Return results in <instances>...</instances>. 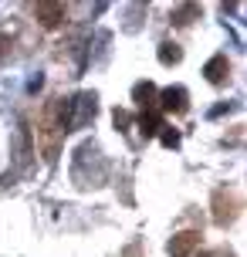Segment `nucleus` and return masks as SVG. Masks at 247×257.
I'll list each match as a JSON object with an SVG mask.
<instances>
[{"instance_id":"obj_8","label":"nucleus","mask_w":247,"mask_h":257,"mask_svg":"<svg viewBox=\"0 0 247 257\" xmlns=\"http://www.w3.org/2000/svg\"><path fill=\"white\" fill-rule=\"evenodd\" d=\"M139 125H143V136L149 139V136H156L159 128H163V118H159V112L153 108V112H143V115H139Z\"/></svg>"},{"instance_id":"obj_5","label":"nucleus","mask_w":247,"mask_h":257,"mask_svg":"<svg viewBox=\"0 0 247 257\" xmlns=\"http://www.w3.org/2000/svg\"><path fill=\"white\" fill-rule=\"evenodd\" d=\"M203 75H207L210 85H227L230 81V61H227V54H213L203 68Z\"/></svg>"},{"instance_id":"obj_9","label":"nucleus","mask_w":247,"mask_h":257,"mask_svg":"<svg viewBox=\"0 0 247 257\" xmlns=\"http://www.w3.org/2000/svg\"><path fill=\"white\" fill-rule=\"evenodd\" d=\"M196 14H200V11H196V7H193V4H186V7H183V11H176V14H173V24H190V17H196Z\"/></svg>"},{"instance_id":"obj_4","label":"nucleus","mask_w":247,"mask_h":257,"mask_svg":"<svg viewBox=\"0 0 247 257\" xmlns=\"http://www.w3.org/2000/svg\"><path fill=\"white\" fill-rule=\"evenodd\" d=\"M200 240H203V237H200L196 230H183V233H176V237L169 240V257H190L196 247H200Z\"/></svg>"},{"instance_id":"obj_1","label":"nucleus","mask_w":247,"mask_h":257,"mask_svg":"<svg viewBox=\"0 0 247 257\" xmlns=\"http://www.w3.org/2000/svg\"><path fill=\"white\" fill-rule=\"evenodd\" d=\"M240 210V196L234 190H217L213 193V223L217 227H230Z\"/></svg>"},{"instance_id":"obj_10","label":"nucleus","mask_w":247,"mask_h":257,"mask_svg":"<svg viewBox=\"0 0 247 257\" xmlns=\"http://www.w3.org/2000/svg\"><path fill=\"white\" fill-rule=\"evenodd\" d=\"M11 51H14V38L7 31H0V58H11Z\"/></svg>"},{"instance_id":"obj_6","label":"nucleus","mask_w":247,"mask_h":257,"mask_svg":"<svg viewBox=\"0 0 247 257\" xmlns=\"http://www.w3.org/2000/svg\"><path fill=\"white\" fill-rule=\"evenodd\" d=\"M132 98L139 102V108L153 112V108H156V85H153V81H139V85L132 88Z\"/></svg>"},{"instance_id":"obj_11","label":"nucleus","mask_w":247,"mask_h":257,"mask_svg":"<svg viewBox=\"0 0 247 257\" xmlns=\"http://www.w3.org/2000/svg\"><path fill=\"white\" fill-rule=\"evenodd\" d=\"M122 257H146L143 254V244H139V240H136V244H129L126 250H122Z\"/></svg>"},{"instance_id":"obj_3","label":"nucleus","mask_w":247,"mask_h":257,"mask_svg":"<svg viewBox=\"0 0 247 257\" xmlns=\"http://www.w3.org/2000/svg\"><path fill=\"white\" fill-rule=\"evenodd\" d=\"M31 11H34V17H38L44 27H61L68 21V7L65 4H34Z\"/></svg>"},{"instance_id":"obj_7","label":"nucleus","mask_w":247,"mask_h":257,"mask_svg":"<svg viewBox=\"0 0 247 257\" xmlns=\"http://www.w3.org/2000/svg\"><path fill=\"white\" fill-rule=\"evenodd\" d=\"M159 61L166 64H180L183 61V48L180 44H176V41H163V44H159Z\"/></svg>"},{"instance_id":"obj_2","label":"nucleus","mask_w":247,"mask_h":257,"mask_svg":"<svg viewBox=\"0 0 247 257\" xmlns=\"http://www.w3.org/2000/svg\"><path fill=\"white\" fill-rule=\"evenodd\" d=\"M159 108H163L166 115H183V112L190 108V95H186V88H183V85H176V88H163L159 91Z\"/></svg>"}]
</instances>
